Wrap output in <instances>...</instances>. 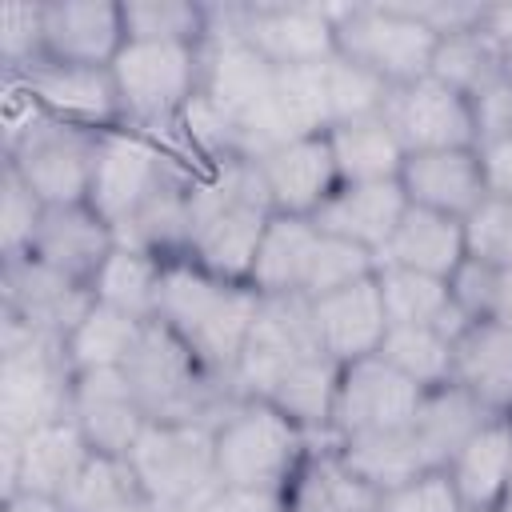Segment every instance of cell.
<instances>
[{
  "mask_svg": "<svg viewBox=\"0 0 512 512\" xmlns=\"http://www.w3.org/2000/svg\"><path fill=\"white\" fill-rule=\"evenodd\" d=\"M272 220V200L256 160L228 156L188 176V252L184 260L244 280L252 272L260 236Z\"/></svg>",
  "mask_w": 512,
  "mask_h": 512,
  "instance_id": "6da1fadb",
  "label": "cell"
},
{
  "mask_svg": "<svg viewBox=\"0 0 512 512\" xmlns=\"http://www.w3.org/2000/svg\"><path fill=\"white\" fill-rule=\"evenodd\" d=\"M260 292L244 280H224L192 260H168L156 300V324H164L212 376L228 384L236 356L256 324ZM232 392V388H228Z\"/></svg>",
  "mask_w": 512,
  "mask_h": 512,
  "instance_id": "7a4b0ae2",
  "label": "cell"
},
{
  "mask_svg": "<svg viewBox=\"0 0 512 512\" xmlns=\"http://www.w3.org/2000/svg\"><path fill=\"white\" fill-rule=\"evenodd\" d=\"M212 444H216V476L224 488L288 500L308 456L328 440L308 436L268 400H232L224 416L212 424Z\"/></svg>",
  "mask_w": 512,
  "mask_h": 512,
  "instance_id": "3957f363",
  "label": "cell"
},
{
  "mask_svg": "<svg viewBox=\"0 0 512 512\" xmlns=\"http://www.w3.org/2000/svg\"><path fill=\"white\" fill-rule=\"evenodd\" d=\"M148 420L164 424H216L236 400L220 376H212L164 324L148 320L136 352L124 364Z\"/></svg>",
  "mask_w": 512,
  "mask_h": 512,
  "instance_id": "277c9868",
  "label": "cell"
},
{
  "mask_svg": "<svg viewBox=\"0 0 512 512\" xmlns=\"http://www.w3.org/2000/svg\"><path fill=\"white\" fill-rule=\"evenodd\" d=\"M200 60V96L228 116L240 156L260 160L264 152L288 140L272 108L276 68L264 56H256L240 36L208 32V40L200 44Z\"/></svg>",
  "mask_w": 512,
  "mask_h": 512,
  "instance_id": "5b68a950",
  "label": "cell"
},
{
  "mask_svg": "<svg viewBox=\"0 0 512 512\" xmlns=\"http://www.w3.org/2000/svg\"><path fill=\"white\" fill-rule=\"evenodd\" d=\"M200 44H144L124 40L112 60V80L124 108V128L172 140L176 120L200 92Z\"/></svg>",
  "mask_w": 512,
  "mask_h": 512,
  "instance_id": "8992f818",
  "label": "cell"
},
{
  "mask_svg": "<svg viewBox=\"0 0 512 512\" xmlns=\"http://www.w3.org/2000/svg\"><path fill=\"white\" fill-rule=\"evenodd\" d=\"M336 28V56L368 68L384 84L428 76L436 32L408 4H328Z\"/></svg>",
  "mask_w": 512,
  "mask_h": 512,
  "instance_id": "52a82bcc",
  "label": "cell"
},
{
  "mask_svg": "<svg viewBox=\"0 0 512 512\" xmlns=\"http://www.w3.org/2000/svg\"><path fill=\"white\" fill-rule=\"evenodd\" d=\"M128 464L160 512H192L220 488L212 424L148 420L128 452Z\"/></svg>",
  "mask_w": 512,
  "mask_h": 512,
  "instance_id": "ba28073f",
  "label": "cell"
},
{
  "mask_svg": "<svg viewBox=\"0 0 512 512\" xmlns=\"http://www.w3.org/2000/svg\"><path fill=\"white\" fill-rule=\"evenodd\" d=\"M208 32L240 36L272 68H308L336 56L328 4H208Z\"/></svg>",
  "mask_w": 512,
  "mask_h": 512,
  "instance_id": "9c48e42d",
  "label": "cell"
},
{
  "mask_svg": "<svg viewBox=\"0 0 512 512\" xmlns=\"http://www.w3.org/2000/svg\"><path fill=\"white\" fill-rule=\"evenodd\" d=\"M184 172H192V164L164 140L136 128H112V132H100L88 204L116 228L144 200H152L164 184L180 180Z\"/></svg>",
  "mask_w": 512,
  "mask_h": 512,
  "instance_id": "30bf717a",
  "label": "cell"
},
{
  "mask_svg": "<svg viewBox=\"0 0 512 512\" xmlns=\"http://www.w3.org/2000/svg\"><path fill=\"white\" fill-rule=\"evenodd\" d=\"M100 132L76 128L64 120H36L20 140L4 148V164L48 204H88L92 172H96Z\"/></svg>",
  "mask_w": 512,
  "mask_h": 512,
  "instance_id": "8fae6325",
  "label": "cell"
},
{
  "mask_svg": "<svg viewBox=\"0 0 512 512\" xmlns=\"http://www.w3.org/2000/svg\"><path fill=\"white\" fill-rule=\"evenodd\" d=\"M312 352H324L304 296H264L256 324L236 356L228 388L236 400H268L276 384Z\"/></svg>",
  "mask_w": 512,
  "mask_h": 512,
  "instance_id": "7c38bea8",
  "label": "cell"
},
{
  "mask_svg": "<svg viewBox=\"0 0 512 512\" xmlns=\"http://www.w3.org/2000/svg\"><path fill=\"white\" fill-rule=\"evenodd\" d=\"M72 364L64 340L36 336L12 352H0V432H32L64 420L72 408Z\"/></svg>",
  "mask_w": 512,
  "mask_h": 512,
  "instance_id": "4fadbf2b",
  "label": "cell"
},
{
  "mask_svg": "<svg viewBox=\"0 0 512 512\" xmlns=\"http://www.w3.org/2000/svg\"><path fill=\"white\" fill-rule=\"evenodd\" d=\"M424 388L400 376L380 356L340 364V388L332 404V444L376 432H404L420 408Z\"/></svg>",
  "mask_w": 512,
  "mask_h": 512,
  "instance_id": "5bb4252c",
  "label": "cell"
},
{
  "mask_svg": "<svg viewBox=\"0 0 512 512\" xmlns=\"http://www.w3.org/2000/svg\"><path fill=\"white\" fill-rule=\"evenodd\" d=\"M4 76H16L52 120L92 128V132L124 128V108H120V92L112 80V64L96 68V64H64V60L40 56L24 72H4Z\"/></svg>",
  "mask_w": 512,
  "mask_h": 512,
  "instance_id": "9a60e30c",
  "label": "cell"
},
{
  "mask_svg": "<svg viewBox=\"0 0 512 512\" xmlns=\"http://www.w3.org/2000/svg\"><path fill=\"white\" fill-rule=\"evenodd\" d=\"M388 128L396 132L400 148L412 152H448V148H476L472 108L468 96L452 92L448 84L420 76L408 84H396L384 100Z\"/></svg>",
  "mask_w": 512,
  "mask_h": 512,
  "instance_id": "2e32d148",
  "label": "cell"
},
{
  "mask_svg": "<svg viewBox=\"0 0 512 512\" xmlns=\"http://www.w3.org/2000/svg\"><path fill=\"white\" fill-rule=\"evenodd\" d=\"M92 304L96 300L88 284L68 280L32 256L0 260V308L16 312L40 336L64 340Z\"/></svg>",
  "mask_w": 512,
  "mask_h": 512,
  "instance_id": "e0dca14e",
  "label": "cell"
},
{
  "mask_svg": "<svg viewBox=\"0 0 512 512\" xmlns=\"http://www.w3.org/2000/svg\"><path fill=\"white\" fill-rule=\"evenodd\" d=\"M68 416L84 432L88 448L104 452V456H128L148 424V412H144L124 368L76 372Z\"/></svg>",
  "mask_w": 512,
  "mask_h": 512,
  "instance_id": "ac0fdd59",
  "label": "cell"
},
{
  "mask_svg": "<svg viewBox=\"0 0 512 512\" xmlns=\"http://www.w3.org/2000/svg\"><path fill=\"white\" fill-rule=\"evenodd\" d=\"M260 180L268 188L272 212L280 216H316L320 204L340 188V172L328 148V132L320 136H296L276 144L256 160Z\"/></svg>",
  "mask_w": 512,
  "mask_h": 512,
  "instance_id": "d6986e66",
  "label": "cell"
},
{
  "mask_svg": "<svg viewBox=\"0 0 512 512\" xmlns=\"http://www.w3.org/2000/svg\"><path fill=\"white\" fill-rule=\"evenodd\" d=\"M308 312H312V328H316L320 348L336 364L376 356L380 340L388 332V312H384V300H380L376 272L356 280V284H344L328 296L308 300Z\"/></svg>",
  "mask_w": 512,
  "mask_h": 512,
  "instance_id": "ffe728a7",
  "label": "cell"
},
{
  "mask_svg": "<svg viewBox=\"0 0 512 512\" xmlns=\"http://www.w3.org/2000/svg\"><path fill=\"white\" fill-rule=\"evenodd\" d=\"M120 0H48L44 4V56L64 64L108 68L124 48Z\"/></svg>",
  "mask_w": 512,
  "mask_h": 512,
  "instance_id": "44dd1931",
  "label": "cell"
},
{
  "mask_svg": "<svg viewBox=\"0 0 512 512\" xmlns=\"http://www.w3.org/2000/svg\"><path fill=\"white\" fill-rule=\"evenodd\" d=\"M112 248H116V232L92 204H56L44 208L28 256L68 280L92 284L96 268Z\"/></svg>",
  "mask_w": 512,
  "mask_h": 512,
  "instance_id": "7402d4cb",
  "label": "cell"
},
{
  "mask_svg": "<svg viewBox=\"0 0 512 512\" xmlns=\"http://www.w3.org/2000/svg\"><path fill=\"white\" fill-rule=\"evenodd\" d=\"M400 188H404L408 204L432 208V212H444V216H456V220H464L488 196L476 148L412 152V156H404Z\"/></svg>",
  "mask_w": 512,
  "mask_h": 512,
  "instance_id": "603a6c76",
  "label": "cell"
},
{
  "mask_svg": "<svg viewBox=\"0 0 512 512\" xmlns=\"http://www.w3.org/2000/svg\"><path fill=\"white\" fill-rule=\"evenodd\" d=\"M464 512H492L512 484V416L484 420L444 464Z\"/></svg>",
  "mask_w": 512,
  "mask_h": 512,
  "instance_id": "cb8c5ba5",
  "label": "cell"
},
{
  "mask_svg": "<svg viewBox=\"0 0 512 512\" xmlns=\"http://www.w3.org/2000/svg\"><path fill=\"white\" fill-rule=\"evenodd\" d=\"M452 384L484 412L512 416V328L496 320L468 324L452 344Z\"/></svg>",
  "mask_w": 512,
  "mask_h": 512,
  "instance_id": "d4e9b609",
  "label": "cell"
},
{
  "mask_svg": "<svg viewBox=\"0 0 512 512\" xmlns=\"http://www.w3.org/2000/svg\"><path fill=\"white\" fill-rule=\"evenodd\" d=\"M408 208V196L400 188V180H376V184H340L320 212L312 216L320 232L352 240L360 248H368L372 256L388 244V236L396 232L400 216Z\"/></svg>",
  "mask_w": 512,
  "mask_h": 512,
  "instance_id": "484cf974",
  "label": "cell"
},
{
  "mask_svg": "<svg viewBox=\"0 0 512 512\" xmlns=\"http://www.w3.org/2000/svg\"><path fill=\"white\" fill-rule=\"evenodd\" d=\"M460 260H464V224L456 216L416 208V204L404 208L396 232L376 252V264L412 268V272L440 276V280H448Z\"/></svg>",
  "mask_w": 512,
  "mask_h": 512,
  "instance_id": "4316f807",
  "label": "cell"
},
{
  "mask_svg": "<svg viewBox=\"0 0 512 512\" xmlns=\"http://www.w3.org/2000/svg\"><path fill=\"white\" fill-rule=\"evenodd\" d=\"M316 240H320L316 220L272 212V220H268V228L260 236L248 284L260 296H300L308 264H312V252H316Z\"/></svg>",
  "mask_w": 512,
  "mask_h": 512,
  "instance_id": "83f0119b",
  "label": "cell"
},
{
  "mask_svg": "<svg viewBox=\"0 0 512 512\" xmlns=\"http://www.w3.org/2000/svg\"><path fill=\"white\" fill-rule=\"evenodd\" d=\"M88 456H92V448L72 416L24 432L20 436V492H40V496L64 500V492L72 488V480L88 464Z\"/></svg>",
  "mask_w": 512,
  "mask_h": 512,
  "instance_id": "f1b7e54d",
  "label": "cell"
},
{
  "mask_svg": "<svg viewBox=\"0 0 512 512\" xmlns=\"http://www.w3.org/2000/svg\"><path fill=\"white\" fill-rule=\"evenodd\" d=\"M484 420H492V412H484L460 384H440V388H428L420 396V408H416L408 432L416 440L424 468H444L456 456V448Z\"/></svg>",
  "mask_w": 512,
  "mask_h": 512,
  "instance_id": "f546056e",
  "label": "cell"
},
{
  "mask_svg": "<svg viewBox=\"0 0 512 512\" xmlns=\"http://www.w3.org/2000/svg\"><path fill=\"white\" fill-rule=\"evenodd\" d=\"M384 492H376L368 480H360L340 456L336 444H320L300 480L288 492V512H380Z\"/></svg>",
  "mask_w": 512,
  "mask_h": 512,
  "instance_id": "4dcf8cb0",
  "label": "cell"
},
{
  "mask_svg": "<svg viewBox=\"0 0 512 512\" xmlns=\"http://www.w3.org/2000/svg\"><path fill=\"white\" fill-rule=\"evenodd\" d=\"M328 148L340 172V184H376V180H400L404 148L384 116H364L348 124L328 128Z\"/></svg>",
  "mask_w": 512,
  "mask_h": 512,
  "instance_id": "1f68e13d",
  "label": "cell"
},
{
  "mask_svg": "<svg viewBox=\"0 0 512 512\" xmlns=\"http://www.w3.org/2000/svg\"><path fill=\"white\" fill-rule=\"evenodd\" d=\"M192 172H184L180 180L164 184L128 220H120L112 228L116 244L148 252V256H160V260H180L188 252V176Z\"/></svg>",
  "mask_w": 512,
  "mask_h": 512,
  "instance_id": "d6a6232c",
  "label": "cell"
},
{
  "mask_svg": "<svg viewBox=\"0 0 512 512\" xmlns=\"http://www.w3.org/2000/svg\"><path fill=\"white\" fill-rule=\"evenodd\" d=\"M336 388H340V364L328 352H312L304 356L268 396V404H276L292 424H300L308 436L316 440H332V404H336Z\"/></svg>",
  "mask_w": 512,
  "mask_h": 512,
  "instance_id": "836d02e7",
  "label": "cell"
},
{
  "mask_svg": "<svg viewBox=\"0 0 512 512\" xmlns=\"http://www.w3.org/2000/svg\"><path fill=\"white\" fill-rule=\"evenodd\" d=\"M164 264L160 256H148V252H136V248H124L116 244L104 264L96 268L92 276V300L96 304H108L116 312H128L136 320H152L156 316V300H160V280H164Z\"/></svg>",
  "mask_w": 512,
  "mask_h": 512,
  "instance_id": "e575fe53",
  "label": "cell"
},
{
  "mask_svg": "<svg viewBox=\"0 0 512 512\" xmlns=\"http://www.w3.org/2000/svg\"><path fill=\"white\" fill-rule=\"evenodd\" d=\"M148 320H136L128 312H116L108 304H92L84 320L64 336V356L72 372H92V368H124L128 356L140 344Z\"/></svg>",
  "mask_w": 512,
  "mask_h": 512,
  "instance_id": "d590c367",
  "label": "cell"
},
{
  "mask_svg": "<svg viewBox=\"0 0 512 512\" xmlns=\"http://www.w3.org/2000/svg\"><path fill=\"white\" fill-rule=\"evenodd\" d=\"M376 356L424 392L452 384V340L432 324H388Z\"/></svg>",
  "mask_w": 512,
  "mask_h": 512,
  "instance_id": "8d00e7d4",
  "label": "cell"
},
{
  "mask_svg": "<svg viewBox=\"0 0 512 512\" xmlns=\"http://www.w3.org/2000/svg\"><path fill=\"white\" fill-rule=\"evenodd\" d=\"M324 64L276 68L272 108H276V120H280V128H284L288 140H296V136H320V132L332 128V104H328Z\"/></svg>",
  "mask_w": 512,
  "mask_h": 512,
  "instance_id": "74e56055",
  "label": "cell"
},
{
  "mask_svg": "<svg viewBox=\"0 0 512 512\" xmlns=\"http://www.w3.org/2000/svg\"><path fill=\"white\" fill-rule=\"evenodd\" d=\"M336 456L360 476L368 480L376 492H388L404 480H412L416 472H424V460L416 452L412 432H376V436H352V440H336Z\"/></svg>",
  "mask_w": 512,
  "mask_h": 512,
  "instance_id": "f35d334b",
  "label": "cell"
},
{
  "mask_svg": "<svg viewBox=\"0 0 512 512\" xmlns=\"http://www.w3.org/2000/svg\"><path fill=\"white\" fill-rule=\"evenodd\" d=\"M376 284H380L388 324H432V328H440L444 316L452 312L448 280H440V276L376 264Z\"/></svg>",
  "mask_w": 512,
  "mask_h": 512,
  "instance_id": "ab89813d",
  "label": "cell"
},
{
  "mask_svg": "<svg viewBox=\"0 0 512 512\" xmlns=\"http://www.w3.org/2000/svg\"><path fill=\"white\" fill-rule=\"evenodd\" d=\"M124 36L144 44H204L208 4L196 0H128Z\"/></svg>",
  "mask_w": 512,
  "mask_h": 512,
  "instance_id": "60d3db41",
  "label": "cell"
},
{
  "mask_svg": "<svg viewBox=\"0 0 512 512\" xmlns=\"http://www.w3.org/2000/svg\"><path fill=\"white\" fill-rule=\"evenodd\" d=\"M504 64L500 56L468 28V32H452V36H440L436 40V52H432V64H428V76L448 84L452 92L460 96H472L476 88H484L492 76H500Z\"/></svg>",
  "mask_w": 512,
  "mask_h": 512,
  "instance_id": "b9f144b4",
  "label": "cell"
},
{
  "mask_svg": "<svg viewBox=\"0 0 512 512\" xmlns=\"http://www.w3.org/2000/svg\"><path fill=\"white\" fill-rule=\"evenodd\" d=\"M144 492L128 456H104V452H92L88 464L76 472L72 488L64 492V508L68 512H108L116 504H124L128 496Z\"/></svg>",
  "mask_w": 512,
  "mask_h": 512,
  "instance_id": "7bdbcfd3",
  "label": "cell"
},
{
  "mask_svg": "<svg viewBox=\"0 0 512 512\" xmlns=\"http://www.w3.org/2000/svg\"><path fill=\"white\" fill-rule=\"evenodd\" d=\"M328 76V104H332V124H348V120H364V116H380L384 100L392 92V84H384L380 76H372L368 68L332 56L324 64Z\"/></svg>",
  "mask_w": 512,
  "mask_h": 512,
  "instance_id": "ee69618b",
  "label": "cell"
},
{
  "mask_svg": "<svg viewBox=\"0 0 512 512\" xmlns=\"http://www.w3.org/2000/svg\"><path fill=\"white\" fill-rule=\"evenodd\" d=\"M372 272H376V256H372L368 248L320 232L300 296H304V300H316V296H328V292H336V288H344V284H356V280H364V276H372Z\"/></svg>",
  "mask_w": 512,
  "mask_h": 512,
  "instance_id": "f6af8a7d",
  "label": "cell"
},
{
  "mask_svg": "<svg viewBox=\"0 0 512 512\" xmlns=\"http://www.w3.org/2000/svg\"><path fill=\"white\" fill-rule=\"evenodd\" d=\"M44 200L4 164L0 172V260H20L32 248V236L44 216Z\"/></svg>",
  "mask_w": 512,
  "mask_h": 512,
  "instance_id": "bcb514c9",
  "label": "cell"
},
{
  "mask_svg": "<svg viewBox=\"0 0 512 512\" xmlns=\"http://www.w3.org/2000/svg\"><path fill=\"white\" fill-rule=\"evenodd\" d=\"M460 224H464V256L488 268H512V200L484 196Z\"/></svg>",
  "mask_w": 512,
  "mask_h": 512,
  "instance_id": "7dc6e473",
  "label": "cell"
},
{
  "mask_svg": "<svg viewBox=\"0 0 512 512\" xmlns=\"http://www.w3.org/2000/svg\"><path fill=\"white\" fill-rule=\"evenodd\" d=\"M44 56V4H4L0 8V64L4 72H24Z\"/></svg>",
  "mask_w": 512,
  "mask_h": 512,
  "instance_id": "c3c4849f",
  "label": "cell"
},
{
  "mask_svg": "<svg viewBox=\"0 0 512 512\" xmlns=\"http://www.w3.org/2000/svg\"><path fill=\"white\" fill-rule=\"evenodd\" d=\"M380 512H464L444 468H424L412 480L384 492Z\"/></svg>",
  "mask_w": 512,
  "mask_h": 512,
  "instance_id": "681fc988",
  "label": "cell"
},
{
  "mask_svg": "<svg viewBox=\"0 0 512 512\" xmlns=\"http://www.w3.org/2000/svg\"><path fill=\"white\" fill-rule=\"evenodd\" d=\"M472 108V128H476V148L500 136H512V80L500 72L484 88L468 96Z\"/></svg>",
  "mask_w": 512,
  "mask_h": 512,
  "instance_id": "f907efd6",
  "label": "cell"
},
{
  "mask_svg": "<svg viewBox=\"0 0 512 512\" xmlns=\"http://www.w3.org/2000/svg\"><path fill=\"white\" fill-rule=\"evenodd\" d=\"M492 288H496V268H488V264H480L472 256H464L456 264V272L448 276V296H452V304L472 324L476 320H488V312H492Z\"/></svg>",
  "mask_w": 512,
  "mask_h": 512,
  "instance_id": "816d5d0a",
  "label": "cell"
},
{
  "mask_svg": "<svg viewBox=\"0 0 512 512\" xmlns=\"http://www.w3.org/2000/svg\"><path fill=\"white\" fill-rule=\"evenodd\" d=\"M480 152V172H484V192L512 200V136L488 140L476 148Z\"/></svg>",
  "mask_w": 512,
  "mask_h": 512,
  "instance_id": "f5cc1de1",
  "label": "cell"
},
{
  "mask_svg": "<svg viewBox=\"0 0 512 512\" xmlns=\"http://www.w3.org/2000/svg\"><path fill=\"white\" fill-rule=\"evenodd\" d=\"M192 512H288V500L284 496H264V492H244V488H224L220 484Z\"/></svg>",
  "mask_w": 512,
  "mask_h": 512,
  "instance_id": "db71d44e",
  "label": "cell"
},
{
  "mask_svg": "<svg viewBox=\"0 0 512 512\" xmlns=\"http://www.w3.org/2000/svg\"><path fill=\"white\" fill-rule=\"evenodd\" d=\"M500 60L512 52V4H480L476 28H472Z\"/></svg>",
  "mask_w": 512,
  "mask_h": 512,
  "instance_id": "11a10c76",
  "label": "cell"
},
{
  "mask_svg": "<svg viewBox=\"0 0 512 512\" xmlns=\"http://www.w3.org/2000/svg\"><path fill=\"white\" fill-rule=\"evenodd\" d=\"M488 320L512 328V268H496V288H492V312Z\"/></svg>",
  "mask_w": 512,
  "mask_h": 512,
  "instance_id": "9f6ffc18",
  "label": "cell"
},
{
  "mask_svg": "<svg viewBox=\"0 0 512 512\" xmlns=\"http://www.w3.org/2000/svg\"><path fill=\"white\" fill-rule=\"evenodd\" d=\"M0 512H68L60 496H40V492H16L0 500Z\"/></svg>",
  "mask_w": 512,
  "mask_h": 512,
  "instance_id": "6f0895ef",
  "label": "cell"
},
{
  "mask_svg": "<svg viewBox=\"0 0 512 512\" xmlns=\"http://www.w3.org/2000/svg\"><path fill=\"white\" fill-rule=\"evenodd\" d=\"M492 512H512V492H508V496H504V500H500Z\"/></svg>",
  "mask_w": 512,
  "mask_h": 512,
  "instance_id": "680465c9",
  "label": "cell"
},
{
  "mask_svg": "<svg viewBox=\"0 0 512 512\" xmlns=\"http://www.w3.org/2000/svg\"><path fill=\"white\" fill-rule=\"evenodd\" d=\"M500 64H504V76H508V80H512V52H508V56H504V60H500Z\"/></svg>",
  "mask_w": 512,
  "mask_h": 512,
  "instance_id": "91938a15",
  "label": "cell"
},
{
  "mask_svg": "<svg viewBox=\"0 0 512 512\" xmlns=\"http://www.w3.org/2000/svg\"><path fill=\"white\" fill-rule=\"evenodd\" d=\"M508 492H512V484H508Z\"/></svg>",
  "mask_w": 512,
  "mask_h": 512,
  "instance_id": "94428289",
  "label": "cell"
}]
</instances>
